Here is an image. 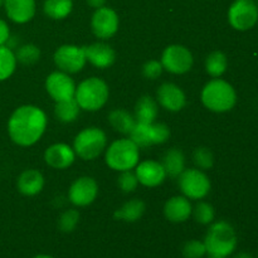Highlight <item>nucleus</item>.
<instances>
[{"instance_id":"nucleus-29","label":"nucleus","mask_w":258,"mask_h":258,"mask_svg":"<svg viewBox=\"0 0 258 258\" xmlns=\"http://www.w3.org/2000/svg\"><path fill=\"white\" fill-rule=\"evenodd\" d=\"M130 139L139 146V149L149 148L153 145L150 134V123H139L136 122L131 133L128 134Z\"/></svg>"},{"instance_id":"nucleus-11","label":"nucleus","mask_w":258,"mask_h":258,"mask_svg":"<svg viewBox=\"0 0 258 258\" xmlns=\"http://www.w3.org/2000/svg\"><path fill=\"white\" fill-rule=\"evenodd\" d=\"M93 34L100 39H108L118 30V15L111 8H98L91 19Z\"/></svg>"},{"instance_id":"nucleus-3","label":"nucleus","mask_w":258,"mask_h":258,"mask_svg":"<svg viewBox=\"0 0 258 258\" xmlns=\"http://www.w3.org/2000/svg\"><path fill=\"white\" fill-rule=\"evenodd\" d=\"M108 95H110V91H108L107 83L101 78L91 77L82 81L78 87H76L75 100L77 101L81 110L93 112L106 105Z\"/></svg>"},{"instance_id":"nucleus-17","label":"nucleus","mask_w":258,"mask_h":258,"mask_svg":"<svg viewBox=\"0 0 258 258\" xmlns=\"http://www.w3.org/2000/svg\"><path fill=\"white\" fill-rule=\"evenodd\" d=\"M83 49H85L86 59L97 68H108L116 59L115 50L106 43H93L87 47H83Z\"/></svg>"},{"instance_id":"nucleus-8","label":"nucleus","mask_w":258,"mask_h":258,"mask_svg":"<svg viewBox=\"0 0 258 258\" xmlns=\"http://www.w3.org/2000/svg\"><path fill=\"white\" fill-rule=\"evenodd\" d=\"M160 62L164 70L174 75H183L191 70L194 59L188 48L180 44H173L164 49Z\"/></svg>"},{"instance_id":"nucleus-22","label":"nucleus","mask_w":258,"mask_h":258,"mask_svg":"<svg viewBox=\"0 0 258 258\" xmlns=\"http://www.w3.org/2000/svg\"><path fill=\"white\" fill-rule=\"evenodd\" d=\"M161 165L165 169L166 175L171 176V178H178L183 173L184 169H185V158H184V154L179 149H170L164 155Z\"/></svg>"},{"instance_id":"nucleus-42","label":"nucleus","mask_w":258,"mask_h":258,"mask_svg":"<svg viewBox=\"0 0 258 258\" xmlns=\"http://www.w3.org/2000/svg\"><path fill=\"white\" fill-rule=\"evenodd\" d=\"M209 258H227L223 256H216V254H209Z\"/></svg>"},{"instance_id":"nucleus-1","label":"nucleus","mask_w":258,"mask_h":258,"mask_svg":"<svg viewBox=\"0 0 258 258\" xmlns=\"http://www.w3.org/2000/svg\"><path fill=\"white\" fill-rule=\"evenodd\" d=\"M47 127L44 111L33 105L18 107L8 121V134L19 146L34 145Z\"/></svg>"},{"instance_id":"nucleus-31","label":"nucleus","mask_w":258,"mask_h":258,"mask_svg":"<svg viewBox=\"0 0 258 258\" xmlns=\"http://www.w3.org/2000/svg\"><path fill=\"white\" fill-rule=\"evenodd\" d=\"M193 161L197 165V168L201 169V170H208L213 166L214 158L212 151L208 148H197L193 153Z\"/></svg>"},{"instance_id":"nucleus-9","label":"nucleus","mask_w":258,"mask_h":258,"mask_svg":"<svg viewBox=\"0 0 258 258\" xmlns=\"http://www.w3.org/2000/svg\"><path fill=\"white\" fill-rule=\"evenodd\" d=\"M229 24L236 30H248L256 25L258 7L253 0H234L228 10Z\"/></svg>"},{"instance_id":"nucleus-37","label":"nucleus","mask_w":258,"mask_h":258,"mask_svg":"<svg viewBox=\"0 0 258 258\" xmlns=\"http://www.w3.org/2000/svg\"><path fill=\"white\" fill-rule=\"evenodd\" d=\"M163 64L159 60H149L144 64L143 67V75L145 78H149V80H156L159 76L163 73Z\"/></svg>"},{"instance_id":"nucleus-12","label":"nucleus","mask_w":258,"mask_h":258,"mask_svg":"<svg viewBox=\"0 0 258 258\" xmlns=\"http://www.w3.org/2000/svg\"><path fill=\"white\" fill-rule=\"evenodd\" d=\"M45 90L55 102H59L75 98L76 85L68 73L59 71L48 76L45 80Z\"/></svg>"},{"instance_id":"nucleus-13","label":"nucleus","mask_w":258,"mask_h":258,"mask_svg":"<svg viewBox=\"0 0 258 258\" xmlns=\"http://www.w3.org/2000/svg\"><path fill=\"white\" fill-rule=\"evenodd\" d=\"M98 194V185L90 176H81L75 180L68 190V199L76 207L90 206Z\"/></svg>"},{"instance_id":"nucleus-38","label":"nucleus","mask_w":258,"mask_h":258,"mask_svg":"<svg viewBox=\"0 0 258 258\" xmlns=\"http://www.w3.org/2000/svg\"><path fill=\"white\" fill-rule=\"evenodd\" d=\"M10 39V29L7 22L0 19V45H5V43Z\"/></svg>"},{"instance_id":"nucleus-4","label":"nucleus","mask_w":258,"mask_h":258,"mask_svg":"<svg viewBox=\"0 0 258 258\" xmlns=\"http://www.w3.org/2000/svg\"><path fill=\"white\" fill-rule=\"evenodd\" d=\"M140 149L131 139H120L108 146L106 151V164L112 170H131L139 164Z\"/></svg>"},{"instance_id":"nucleus-35","label":"nucleus","mask_w":258,"mask_h":258,"mask_svg":"<svg viewBox=\"0 0 258 258\" xmlns=\"http://www.w3.org/2000/svg\"><path fill=\"white\" fill-rule=\"evenodd\" d=\"M118 186L122 191L125 193H130V191H134L136 188H138V176H136L135 173H133L131 170L121 171V175L118 176L117 180Z\"/></svg>"},{"instance_id":"nucleus-5","label":"nucleus","mask_w":258,"mask_h":258,"mask_svg":"<svg viewBox=\"0 0 258 258\" xmlns=\"http://www.w3.org/2000/svg\"><path fill=\"white\" fill-rule=\"evenodd\" d=\"M204 244L207 253L227 257L233 253L237 247L236 232L227 222H217L207 232Z\"/></svg>"},{"instance_id":"nucleus-20","label":"nucleus","mask_w":258,"mask_h":258,"mask_svg":"<svg viewBox=\"0 0 258 258\" xmlns=\"http://www.w3.org/2000/svg\"><path fill=\"white\" fill-rule=\"evenodd\" d=\"M44 186V178L42 174L34 169L23 171L18 178V190L27 197L37 196Z\"/></svg>"},{"instance_id":"nucleus-27","label":"nucleus","mask_w":258,"mask_h":258,"mask_svg":"<svg viewBox=\"0 0 258 258\" xmlns=\"http://www.w3.org/2000/svg\"><path fill=\"white\" fill-rule=\"evenodd\" d=\"M227 66H228V60H227L226 54L219 52V50L212 52L206 59L207 73L214 78L221 77V76L226 72Z\"/></svg>"},{"instance_id":"nucleus-14","label":"nucleus","mask_w":258,"mask_h":258,"mask_svg":"<svg viewBox=\"0 0 258 258\" xmlns=\"http://www.w3.org/2000/svg\"><path fill=\"white\" fill-rule=\"evenodd\" d=\"M135 174L139 183L148 188H155L160 185L166 178V173L161 163L155 160H146L135 166Z\"/></svg>"},{"instance_id":"nucleus-28","label":"nucleus","mask_w":258,"mask_h":258,"mask_svg":"<svg viewBox=\"0 0 258 258\" xmlns=\"http://www.w3.org/2000/svg\"><path fill=\"white\" fill-rule=\"evenodd\" d=\"M15 67V53L7 45H0V81L8 80L14 73Z\"/></svg>"},{"instance_id":"nucleus-26","label":"nucleus","mask_w":258,"mask_h":258,"mask_svg":"<svg viewBox=\"0 0 258 258\" xmlns=\"http://www.w3.org/2000/svg\"><path fill=\"white\" fill-rule=\"evenodd\" d=\"M80 106H78L77 101L75 98L66 101H59L55 103L54 107V115L62 122H73L76 118L80 115Z\"/></svg>"},{"instance_id":"nucleus-18","label":"nucleus","mask_w":258,"mask_h":258,"mask_svg":"<svg viewBox=\"0 0 258 258\" xmlns=\"http://www.w3.org/2000/svg\"><path fill=\"white\" fill-rule=\"evenodd\" d=\"M3 4L9 19L18 24L29 22L35 14V0H4Z\"/></svg>"},{"instance_id":"nucleus-32","label":"nucleus","mask_w":258,"mask_h":258,"mask_svg":"<svg viewBox=\"0 0 258 258\" xmlns=\"http://www.w3.org/2000/svg\"><path fill=\"white\" fill-rule=\"evenodd\" d=\"M78 222H80V213L76 209H68L59 217L58 227H59L62 232L70 233V232H72L77 227Z\"/></svg>"},{"instance_id":"nucleus-36","label":"nucleus","mask_w":258,"mask_h":258,"mask_svg":"<svg viewBox=\"0 0 258 258\" xmlns=\"http://www.w3.org/2000/svg\"><path fill=\"white\" fill-rule=\"evenodd\" d=\"M150 134H151V141L153 145L156 144H164L170 136V130L165 123H150Z\"/></svg>"},{"instance_id":"nucleus-39","label":"nucleus","mask_w":258,"mask_h":258,"mask_svg":"<svg viewBox=\"0 0 258 258\" xmlns=\"http://www.w3.org/2000/svg\"><path fill=\"white\" fill-rule=\"evenodd\" d=\"M105 3H106V0H87V4L90 5V7L95 8V9L105 7Z\"/></svg>"},{"instance_id":"nucleus-6","label":"nucleus","mask_w":258,"mask_h":258,"mask_svg":"<svg viewBox=\"0 0 258 258\" xmlns=\"http://www.w3.org/2000/svg\"><path fill=\"white\" fill-rule=\"evenodd\" d=\"M107 138L98 127H87L81 131L75 139L73 150L83 160H93L106 149Z\"/></svg>"},{"instance_id":"nucleus-40","label":"nucleus","mask_w":258,"mask_h":258,"mask_svg":"<svg viewBox=\"0 0 258 258\" xmlns=\"http://www.w3.org/2000/svg\"><path fill=\"white\" fill-rule=\"evenodd\" d=\"M236 258H252V256L249 253H247V252H241V253L237 254Z\"/></svg>"},{"instance_id":"nucleus-33","label":"nucleus","mask_w":258,"mask_h":258,"mask_svg":"<svg viewBox=\"0 0 258 258\" xmlns=\"http://www.w3.org/2000/svg\"><path fill=\"white\" fill-rule=\"evenodd\" d=\"M191 213L194 214L196 221L201 224H209L214 219V208L206 202L197 204Z\"/></svg>"},{"instance_id":"nucleus-21","label":"nucleus","mask_w":258,"mask_h":258,"mask_svg":"<svg viewBox=\"0 0 258 258\" xmlns=\"http://www.w3.org/2000/svg\"><path fill=\"white\" fill-rule=\"evenodd\" d=\"M159 113L158 102L150 96H143L136 102L135 106V120L139 123H153L155 122Z\"/></svg>"},{"instance_id":"nucleus-15","label":"nucleus","mask_w":258,"mask_h":258,"mask_svg":"<svg viewBox=\"0 0 258 258\" xmlns=\"http://www.w3.org/2000/svg\"><path fill=\"white\" fill-rule=\"evenodd\" d=\"M158 102L165 110L178 112L186 105V98L183 90L174 83H163L156 93Z\"/></svg>"},{"instance_id":"nucleus-10","label":"nucleus","mask_w":258,"mask_h":258,"mask_svg":"<svg viewBox=\"0 0 258 258\" xmlns=\"http://www.w3.org/2000/svg\"><path fill=\"white\" fill-rule=\"evenodd\" d=\"M55 66L59 68L62 72L66 73H77L85 67L86 54L83 47L73 44H64L60 45L54 53Z\"/></svg>"},{"instance_id":"nucleus-41","label":"nucleus","mask_w":258,"mask_h":258,"mask_svg":"<svg viewBox=\"0 0 258 258\" xmlns=\"http://www.w3.org/2000/svg\"><path fill=\"white\" fill-rule=\"evenodd\" d=\"M34 258H53L52 256H48V254H38Z\"/></svg>"},{"instance_id":"nucleus-24","label":"nucleus","mask_w":258,"mask_h":258,"mask_svg":"<svg viewBox=\"0 0 258 258\" xmlns=\"http://www.w3.org/2000/svg\"><path fill=\"white\" fill-rule=\"evenodd\" d=\"M108 122L112 126L113 130H116L120 134H130L131 130L135 126L136 120L130 112L122 108H116L111 111L108 115Z\"/></svg>"},{"instance_id":"nucleus-16","label":"nucleus","mask_w":258,"mask_h":258,"mask_svg":"<svg viewBox=\"0 0 258 258\" xmlns=\"http://www.w3.org/2000/svg\"><path fill=\"white\" fill-rule=\"evenodd\" d=\"M76 153L67 144H54L44 153V160L50 168L66 169L75 161Z\"/></svg>"},{"instance_id":"nucleus-7","label":"nucleus","mask_w":258,"mask_h":258,"mask_svg":"<svg viewBox=\"0 0 258 258\" xmlns=\"http://www.w3.org/2000/svg\"><path fill=\"white\" fill-rule=\"evenodd\" d=\"M179 186L184 197L193 201L203 199L211 190V180L201 169H184L179 175Z\"/></svg>"},{"instance_id":"nucleus-19","label":"nucleus","mask_w":258,"mask_h":258,"mask_svg":"<svg viewBox=\"0 0 258 258\" xmlns=\"http://www.w3.org/2000/svg\"><path fill=\"white\" fill-rule=\"evenodd\" d=\"M193 208L189 199L184 196L173 197L164 206V214L166 219L174 223H181L189 219Z\"/></svg>"},{"instance_id":"nucleus-23","label":"nucleus","mask_w":258,"mask_h":258,"mask_svg":"<svg viewBox=\"0 0 258 258\" xmlns=\"http://www.w3.org/2000/svg\"><path fill=\"white\" fill-rule=\"evenodd\" d=\"M144 212H145V203L140 199H131L127 203L123 204L120 209H117L113 217L117 221L133 223V222L139 221L143 217Z\"/></svg>"},{"instance_id":"nucleus-25","label":"nucleus","mask_w":258,"mask_h":258,"mask_svg":"<svg viewBox=\"0 0 258 258\" xmlns=\"http://www.w3.org/2000/svg\"><path fill=\"white\" fill-rule=\"evenodd\" d=\"M72 0H45L43 5L45 15L52 19H64L72 12Z\"/></svg>"},{"instance_id":"nucleus-30","label":"nucleus","mask_w":258,"mask_h":258,"mask_svg":"<svg viewBox=\"0 0 258 258\" xmlns=\"http://www.w3.org/2000/svg\"><path fill=\"white\" fill-rule=\"evenodd\" d=\"M15 58H17V62H20L22 64H34L39 60L40 50L34 44H24L18 48Z\"/></svg>"},{"instance_id":"nucleus-34","label":"nucleus","mask_w":258,"mask_h":258,"mask_svg":"<svg viewBox=\"0 0 258 258\" xmlns=\"http://www.w3.org/2000/svg\"><path fill=\"white\" fill-rule=\"evenodd\" d=\"M207 253V248L204 242L197 241H189L184 244L183 247V256L185 258H202Z\"/></svg>"},{"instance_id":"nucleus-2","label":"nucleus","mask_w":258,"mask_h":258,"mask_svg":"<svg viewBox=\"0 0 258 258\" xmlns=\"http://www.w3.org/2000/svg\"><path fill=\"white\" fill-rule=\"evenodd\" d=\"M237 95L232 85L223 80H212L202 91V102L213 112H227L236 105Z\"/></svg>"},{"instance_id":"nucleus-43","label":"nucleus","mask_w":258,"mask_h":258,"mask_svg":"<svg viewBox=\"0 0 258 258\" xmlns=\"http://www.w3.org/2000/svg\"><path fill=\"white\" fill-rule=\"evenodd\" d=\"M3 3H4V0H0V8H2V5H3Z\"/></svg>"}]
</instances>
